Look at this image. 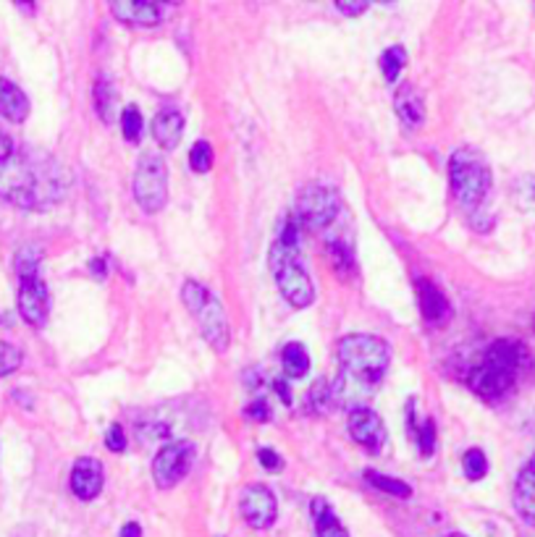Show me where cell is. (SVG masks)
<instances>
[{
  "label": "cell",
  "instance_id": "6da1fadb",
  "mask_svg": "<svg viewBox=\"0 0 535 537\" xmlns=\"http://www.w3.org/2000/svg\"><path fill=\"white\" fill-rule=\"evenodd\" d=\"M66 189L69 176L50 155L13 150L0 160V197L24 210H47L64 199Z\"/></svg>",
  "mask_w": 535,
  "mask_h": 537
},
{
  "label": "cell",
  "instance_id": "7a4b0ae2",
  "mask_svg": "<svg viewBox=\"0 0 535 537\" xmlns=\"http://www.w3.org/2000/svg\"><path fill=\"white\" fill-rule=\"evenodd\" d=\"M391 351L388 344L378 336L368 333H352L339 341V362L342 373L331 383L334 404L346 407L349 412L362 409L365 399L381 385L383 375L388 370Z\"/></svg>",
  "mask_w": 535,
  "mask_h": 537
},
{
  "label": "cell",
  "instance_id": "3957f363",
  "mask_svg": "<svg viewBox=\"0 0 535 537\" xmlns=\"http://www.w3.org/2000/svg\"><path fill=\"white\" fill-rule=\"evenodd\" d=\"M528 362H531V351L522 341L498 339L486 348L483 359L470 373V388L486 401H498L501 396L509 393V388L514 385L520 370Z\"/></svg>",
  "mask_w": 535,
  "mask_h": 537
},
{
  "label": "cell",
  "instance_id": "277c9868",
  "mask_svg": "<svg viewBox=\"0 0 535 537\" xmlns=\"http://www.w3.org/2000/svg\"><path fill=\"white\" fill-rule=\"evenodd\" d=\"M449 179H452L454 199L470 213L480 210V205L486 202L491 184H494L488 160L475 147L454 150V155L449 157Z\"/></svg>",
  "mask_w": 535,
  "mask_h": 537
},
{
  "label": "cell",
  "instance_id": "5b68a950",
  "mask_svg": "<svg viewBox=\"0 0 535 537\" xmlns=\"http://www.w3.org/2000/svg\"><path fill=\"white\" fill-rule=\"evenodd\" d=\"M268 263H270V270L276 275L281 297L292 307L305 309L315 302V289H312V281H310L307 270L300 263V249L297 247H286V244L276 241L270 247Z\"/></svg>",
  "mask_w": 535,
  "mask_h": 537
},
{
  "label": "cell",
  "instance_id": "8992f818",
  "mask_svg": "<svg viewBox=\"0 0 535 537\" xmlns=\"http://www.w3.org/2000/svg\"><path fill=\"white\" fill-rule=\"evenodd\" d=\"M134 199L148 215H155L166 207V202H168V168H166L160 155H140L137 173H134Z\"/></svg>",
  "mask_w": 535,
  "mask_h": 537
},
{
  "label": "cell",
  "instance_id": "52a82bcc",
  "mask_svg": "<svg viewBox=\"0 0 535 537\" xmlns=\"http://www.w3.org/2000/svg\"><path fill=\"white\" fill-rule=\"evenodd\" d=\"M342 215V197L326 184H307L297 199V218L312 231H326Z\"/></svg>",
  "mask_w": 535,
  "mask_h": 537
},
{
  "label": "cell",
  "instance_id": "ba28073f",
  "mask_svg": "<svg viewBox=\"0 0 535 537\" xmlns=\"http://www.w3.org/2000/svg\"><path fill=\"white\" fill-rule=\"evenodd\" d=\"M191 461H194V446L187 443V441L163 446L153 461L155 485L163 488V491L174 488V485L190 472Z\"/></svg>",
  "mask_w": 535,
  "mask_h": 537
},
{
  "label": "cell",
  "instance_id": "9c48e42d",
  "mask_svg": "<svg viewBox=\"0 0 535 537\" xmlns=\"http://www.w3.org/2000/svg\"><path fill=\"white\" fill-rule=\"evenodd\" d=\"M242 516L247 519L250 527L255 530H268L276 516H278V503L273 491L266 485H247L242 491Z\"/></svg>",
  "mask_w": 535,
  "mask_h": 537
},
{
  "label": "cell",
  "instance_id": "30bf717a",
  "mask_svg": "<svg viewBox=\"0 0 535 537\" xmlns=\"http://www.w3.org/2000/svg\"><path fill=\"white\" fill-rule=\"evenodd\" d=\"M19 315L35 328H42L47 323L50 294H47V286L39 275L19 278Z\"/></svg>",
  "mask_w": 535,
  "mask_h": 537
},
{
  "label": "cell",
  "instance_id": "8fae6325",
  "mask_svg": "<svg viewBox=\"0 0 535 537\" xmlns=\"http://www.w3.org/2000/svg\"><path fill=\"white\" fill-rule=\"evenodd\" d=\"M200 323L202 336L208 339V344L213 346L218 354H224L229 348V323H226V312L221 307V302L208 291L205 302L191 312Z\"/></svg>",
  "mask_w": 535,
  "mask_h": 537
},
{
  "label": "cell",
  "instance_id": "7c38bea8",
  "mask_svg": "<svg viewBox=\"0 0 535 537\" xmlns=\"http://www.w3.org/2000/svg\"><path fill=\"white\" fill-rule=\"evenodd\" d=\"M349 435L365 446L370 454H381V449L386 446V424L378 417V412L362 407L349 412Z\"/></svg>",
  "mask_w": 535,
  "mask_h": 537
},
{
  "label": "cell",
  "instance_id": "4fadbf2b",
  "mask_svg": "<svg viewBox=\"0 0 535 537\" xmlns=\"http://www.w3.org/2000/svg\"><path fill=\"white\" fill-rule=\"evenodd\" d=\"M111 13L118 21L132 24V27H157L166 16L163 3L155 0H115L111 3Z\"/></svg>",
  "mask_w": 535,
  "mask_h": 537
},
{
  "label": "cell",
  "instance_id": "5bb4252c",
  "mask_svg": "<svg viewBox=\"0 0 535 537\" xmlns=\"http://www.w3.org/2000/svg\"><path fill=\"white\" fill-rule=\"evenodd\" d=\"M103 482H106V472H103V464L92 457H81L72 469V491L74 496L81 500H92L100 496L103 491Z\"/></svg>",
  "mask_w": 535,
  "mask_h": 537
},
{
  "label": "cell",
  "instance_id": "9a60e30c",
  "mask_svg": "<svg viewBox=\"0 0 535 537\" xmlns=\"http://www.w3.org/2000/svg\"><path fill=\"white\" fill-rule=\"evenodd\" d=\"M514 508L525 524L535 527V454L514 482Z\"/></svg>",
  "mask_w": 535,
  "mask_h": 537
},
{
  "label": "cell",
  "instance_id": "2e32d148",
  "mask_svg": "<svg viewBox=\"0 0 535 537\" xmlns=\"http://www.w3.org/2000/svg\"><path fill=\"white\" fill-rule=\"evenodd\" d=\"M418 297H420L422 317L430 325H444L449 320L452 309H449V302H446L444 291L436 283H430L428 278H418Z\"/></svg>",
  "mask_w": 535,
  "mask_h": 537
},
{
  "label": "cell",
  "instance_id": "e0dca14e",
  "mask_svg": "<svg viewBox=\"0 0 535 537\" xmlns=\"http://www.w3.org/2000/svg\"><path fill=\"white\" fill-rule=\"evenodd\" d=\"M394 111L404 121V126H410V129H418L422 121H425L422 95L410 81H404V84L396 87V92H394Z\"/></svg>",
  "mask_w": 535,
  "mask_h": 537
},
{
  "label": "cell",
  "instance_id": "ac0fdd59",
  "mask_svg": "<svg viewBox=\"0 0 535 537\" xmlns=\"http://www.w3.org/2000/svg\"><path fill=\"white\" fill-rule=\"evenodd\" d=\"M184 134V115L179 111H160L153 118V137L155 142L168 153L176 150V145L182 142Z\"/></svg>",
  "mask_w": 535,
  "mask_h": 537
},
{
  "label": "cell",
  "instance_id": "d6986e66",
  "mask_svg": "<svg viewBox=\"0 0 535 537\" xmlns=\"http://www.w3.org/2000/svg\"><path fill=\"white\" fill-rule=\"evenodd\" d=\"M0 115L11 123H21L30 115V97L5 77H0Z\"/></svg>",
  "mask_w": 535,
  "mask_h": 537
},
{
  "label": "cell",
  "instance_id": "ffe728a7",
  "mask_svg": "<svg viewBox=\"0 0 535 537\" xmlns=\"http://www.w3.org/2000/svg\"><path fill=\"white\" fill-rule=\"evenodd\" d=\"M312 516H315V530L318 537H349L339 516L331 511V506L323 499L312 500Z\"/></svg>",
  "mask_w": 535,
  "mask_h": 537
},
{
  "label": "cell",
  "instance_id": "44dd1931",
  "mask_svg": "<svg viewBox=\"0 0 535 537\" xmlns=\"http://www.w3.org/2000/svg\"><path fill=\"white\" fill-rule=\"evenodd\" d=\"M281 362H284V373L289 378H305L310 370V354L302 344H286L281 351Z\"/></svg>",
  "mask_w": 535,
  "mask_h": 537
},
{
  "label": "cell",
  "instance_id": "7402d4cb",
  "mask_svg": "<svg viewBox=\"0 0 535 537\" xmlns=\"http://www.w3.org/2000/svg\"><path fill=\"white\" fill-rule=\"evenodd\" d=\"M95 108H98V115H100L106 123L114 121L115 89L108 77H100L98 79V84H95Z\"/></svg>",
  "mask_w": 535,
  "mask_h": 537
},
{
  "label": "cell",
  "instance_id": "603a6c76",
  "mask_svg": "<svg viewBox=\"0 0 535 537\" xmlns=\"http://www.w3.org/2000/svg\"><path fill=\"white\" fill-rule=\"evenodd\" d=\"M365 480H368L373 488H378V491H383V493H388V496H396V499H410V496H412V488H410L407 482L394 480V477H386V474H381V472L368 469V472H365Z\"/></svg>",
  "mask_w": 535,
  "mask_h": 537
},
{
  "label": "cell",
  "instance_id": "cb8c5ba5",
  "mask_svg": "<svg viewBox=\"0 0 535 537\" xmlns=\"http://www.w3.org/2000/svg\"><path fill=\"white\" fill-rule=\"evenodd\" d=\"M39 263H42V249L35 244H27L16 252L13 268L19 273V278H30V275H39Z\"/></svg>",
  "mask_w": 535,
  "mask_h": 537
},
{
  "label": "cell",
  "instance_id": "d4e9b609",
  "mask_svg": "<svg viewBox=\"0 0 535 537\" xmlns=\"http://www.w3.org/2000/svg\"><path fill=\"white\" fill-rule=\"evenodd\" d=\"M404 66H407V50H404L402 45L388 47L381 55V71L383 77H386V81H396Z\"/></svg>",
  "mask_w": 535,
  "mask_h": 537
},
{
  "label": "cell",
  "instance_id": "484cf974",
  "mask_svg": "<svg viewBox=\"0 0 535 537\" xmlns=\"http://www.w3.org/2000/svg\"><path fill=\"white\" fill-rule=\"evenodd\" d=\"M334 407V396H331V385L326 381H318L307 390V412H315V415H326L328 409Z\"/></svg>",
  "mask_w": 535,
  "mask_h": 537
},
{
  "label": "cell",
  "instance_id": "4316f807",
  "mask_svg": "<svg viewBox=\"0 0 535 537\" xmlns=\"http://www.w3.org/2000/svg\"><path fill=\"white\" fill-rule=\"evenodd\" d=\"M512 199L520 210H535V176H520L514 184H512Z\"/></svg>",
  "mask_w": 535,
  "mask_h": 537
},
{
  "label": "cell",
  "instance_id": "83f0119b",
  "mask_svg": "<svg viewBox=\"0 0 535 537\" xmlns=\"http://www.w3.org/2000/svg\"><path fill=\"white\" fill-rule=\"evenodd\" d=\"M462 472H464V477L472 480V482L483 480V477L488 474V459H486V454H483L480 449H470V451L462 457Z\"/></svg>",
  "mask_w": 535,
  "mask_h": 537
},
{
  "label": "cell",
  "instance_id": "f1b7e54d",
  "mask_svg": "<svg viewBox=\"0 0 535 537\" xmlns=\"http://www.w3.org/2000/svg\"><path fill=\"white\" fill-rule=\"evenodd\" d=\"M121 131L126 137V142H140L142 131H145V121L137 105H126L121 111Z\"/></svg>",
  "mask_w": 535,
  "mask_h": 537
},
{
  "label": "cell",
  "instance_id": "f546056e",
  "mask_svg": "<svg viewBox=\"0 0 535 537\" xmlns=\"http://www.w3.org/2000/svg\"><path fill=\"white\" fill-rule=\"evenodd\" d=\"M190 165L194 173H208L213 168V145L205 139H197L190 150Z\"/></svg>",
  "mask_w": 535,
  "mask_h": 537
},
{
  "label": "cell",
  "instance_id": "4dcf8cb0",
  "mask_svg": "<svg viewBox=\"0 0 535 537\" xmlns=\"http://www.w3.org/2000/svg\"><path fill=\"white\" fill-rule=\"evenodd\" d=\"M21 359H24L21 348H16V346L8 344V341H0V378L16 373L21 367Z\"/></svg>",
  "mask_w": 535,
  "mask_h": 537
},
{
  "label": "cell",
  "instance_id": "1f68e13d",
  "mask_svg": "<svg viewBox=\"0 0 535 537\" xmlns=\"http://www.w3.org/2000/svg\"><path fill=\"white\" fill-rule=\"evenodd\" d=\"M412 435L418 438V446H420L422 457H430L433 449H436V423L433 420H425L418 427H412Z\"/></svg>",
  "mask_w": 535,
  "mask_h": 537
},
{
  "label": "cell",
  "instance_id": "d6a6232c",
  "mask_svg": "<svg viewBox=\"0 0 535 537\" xmlns=\"http://www.w3.org/2000/svg\"><path fill=\"white\" fill-rule=\"evenodd\" d=\"M344 16H360V13H365L373 3L370 0H336L334 3Z\"/></svg>",
  "mask_w": 535,
  "mask_h": 537
},
{
  "label": "cell",
  "instance_id": "836d02e7",
  "mask_svg": "<svg viewBox=\"0 0 535 537\" xmlns=\"http://www.w3.org/2000/svg\"><path fill=\"white\" fill-rule=\"evenodd\" d=\"M106 446H108L114 454H121V451L126 449V435H123L121 424H111V430H108V435H106Z\"/></svg>",
  "mask_w": 535,
  "mask_h": 537
},
{
  "label": "cell",
  "instance_id": "e575fe53",
  "mask_svg": "<svg viewBox=\"0 0 535 537\" xmlns=\"http://www.w3.org/2000/svg\"><path fill=\"white\" fill-rule=\"evenodd\" d=\"M258 461L263 464V469H268V472H281L284 469V459L276 451H270V449H260L258 451Z\"/></svg>",
  "mask_w": 535,
  "mask_h": 537
},
{
  "label": "cell",
  "instance_id": "d590c367",
  "mask_svg": "<svg viewBox=\"0 0 535 537\" xmlns=\"http://www.w3.org/2000/svg\"><path fill=\"white\" fill-rule=\"evenodd\" d=\"M244 415H247V417H252V420H260V423H266V420H270V407H268L266 401H255V404H250V407L244 409Z\"/></svg>",
  "mask_w": 535,
  "mask_h": 537
},
{
  "label": "cell",
  "instance_id": "8d00e7d4",
  "mask_svg": "<svg viewBox=\"0 0 535 537\" xmlns=\"http://www.w3.org/2000/svg\"><path fill=\"white\" fill-rule=\"evenodd\" d=\"M168 435V427H163V424H142L140 427V438H145V441H160V438H166Z\"/></svg>",
  "mask_w": 535,
  "mask_h": 537
},
{
  "label": "cell",
  "instance_id": "74e56055",
  "mask_svg": "<svg viewBox=\"0 0 535 537\" xmlns=\"http://www.w3.org/2000/svg\"><path fill=\"white\" fill-rule=\"evenodd\" d=\"M13 150H16V147H13V142H11V137L0 129V160H5Z\"/></svg>",
  "mask_w": 535,
  "mask_h": 537
},
{
  "label": "cell",
  "instance_id": "f35d334b",
  "mask_svg": "<svg viewBox=\"0 0 535 537\" xmlns=\"http://www.w3.org/2000/svg\"><path fill=\"white\" fill-rule=\"evenodd\" d=\"M89 270L95 273V278H106V273H108V268H106V257H95V260L89 263Z\"/></svg>",
  "mask_w": 535,
  "mask_h": 537
},
{
  "label": "cell",
  "instance_id": "ab89813d",
  "mask_svg": "<svg viewBox=\"0 0 535 537\" xmlns=\"http://www.w3.org/2000/svg\"><path fill=\"white\" fill-rule=\"evenodd\" d=\"M273 388H276V390H278V396H281V401H284V404H286V407H289V404H292V390H289V388H286V383H284V381H273Z\"/></svg>",
  "mask_w": 535,
  "mask_h": 537
},
{
  "label": "cell",
  "instance_id": "60d3db41",
  "mask_svg": "<svg viewBox=\"0 0 535 537\" xmlns=\"http://www.w3.org/2000/svg\"><path fill=\"white\" fill-rule=\"evenodd\" d=\"M121 537H142V527L137 522H129L121 527Z\"/></svg>",
  "mask_w": 535,
  "mask_h": 537
},
{
  "label": "cell",
  "instance_id": "b9f144b4",
  "mask_svg": "<svg viewBox=\"0 0 535 537\" xmlns=\"http://www.w3.org/2000/svg\"><path fill=\"white\" fill-rule=\"evenodd\" d=\"M16 537H30V535H24V533H21V535H16Z\"/></svg>",
  "mask_w": 535,
  "mask_h": 537
},
{
  "label": "cell",
  "instance_id": "7bdbcfd3",
  "mask_svg": "<svg viewBox=\"0 0 535 537\" xmlns=\"http://www.w3.org/2000/svg\"><path fill=\"white\" fill-rule=\"evenodd\" d=\"M449 537H464V535H449Z\"/></svg>",
  "mask_w": 535,
  "mask_h": 537
}]
</instances>
